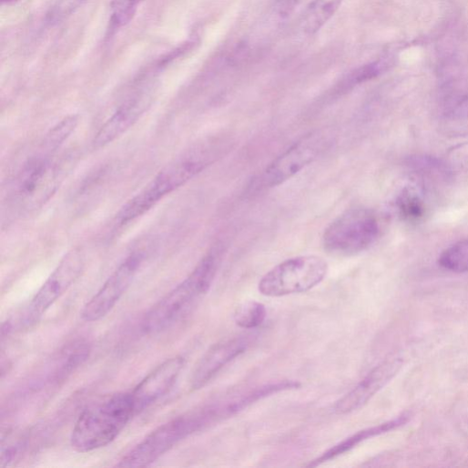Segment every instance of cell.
<instances>
[{"mask_svg":"<svg viewBox=\"0 0 468 468\" xmlns=\"http://www.w3.org/2000/svg\"><path fill=\"white\" fill-rule=\"evenodd\" d=\"M137 415L129 392L106 396L86 407L76 420L71 444L79 453H89L111 443Z\"/></svg>","mask_w":468,"mask_h":468,"instance_id":"cell-1","label":"cell"},{"mask_svg":"<svg viewBox=\"0 0 468 468\" xmlns=\"http://www.w3.org/2000/svg\"><path fill=\"white\" fill-rule=\"evenodd\" d=\"M219 147L199 148L165 167L118 211L116 223L126 226L146 214L166 196L179 188L212 164Z\"/></svg>","mask_w":468,"mask_h":468,"instance_id":"cell-2","label":"cell"},{"mask_svg":"<svg viewBox=\"0 0 468 468\" xmlns=\"http://www.w3.org/2000/svg\"><path fill=\"white\" fill-rule=\"evenodd\" d=\"M220 263L219 250L209 252L188 277L162 298L146 314L142 331L158 334L176 323L210 289Z\"/></svg>","mask_w":468,"mask_h":468,"instance_id":"cell-3","label":"cell"},{"mask_svg":"<svg viewBox=\"0 0 468 468\" xmlns=\"http://www.w3.org/2000/svg\"><path fill=\"white\" fill-rule=\"evenodd\" d=\"M63 162L44 152L30 159L12 181L8 207L16 216L41 209L55 195L66 177Z\"/></svg>","mask_w":468,"mask_h":468,"instance_id":"cell-4","label":"cell"},{"mask_svg":"<svg viewBox=\"0 0 468 468\" xmlns=\"http://www.w3.org/2000/svg\"><path fill=\"white\" fill-rule=\"evenodd\" d=\"M86 266L81 249L69 252L31 301L17 310L3 324V339L34 327L44 314L79 280Z\"/></svg>","mask_w":468,"mask_h":468,"instance_id":"cell-5","label":"cell"},{"mask_svg":"<svg viewBox=\"0 0 468 468\" xmlns=\"http://www.w3.org/2000/svg\"><path fill=\"white\" fill-rule=\"evenodd\" d=\"M216 407L178 416L158 427L117 463V467H146L180 441L219 417Z\"/></svg>","mask_w":468,"mask_h":468,"instance_id":"cell-6","label":"cell"},{"mask_svg":"<svg viewBox=\"0 0 468 468\" xmlns=\"http://www.w3.org/2000/svg\"><path fill=\"white\" fill-rule=\"evenodd\" d=\"M376 215L366 209H351L325 229L322 243L331 255L351 257L370 249L380 236Z\"/></svg>","mask_w":468,"mask_h":468,"instance_id":"cell-7","label":"cell"},{"mask_svg":"<svg viewBox=\"0 0 468 468\" xmlns=\"http://www.w3.org/2000/svg\"><path fill=\"white\" fill-rule=\"evenodd\" d=\"M328 263L320 257L304 256L288 259L267 273L259 290L266 297L280 298L307 292L326 278Z\"/></svg>","mask_w":468,"mask_h":468,"instance_id":"cell-8","label":"cell"},{"mask_svg":"<svg viewBox=\"0 0 468 468\" xmlns=\"http://www.w3.org/2000/svg\"><path fill=\"white\" fill-rule=\"evenodd\" d=\"M329 144V138L320 132L302 138L270 164L256 181L257 188H270L285 183L316 160Z\"/></svg>","mask_w":468,"mask_h":468,"instance_id":"cell-9","label":"cell"},{"mask_svg":"<svg viewBox=\"0 0 468 468\" xmlns=\"http://www.w3.org/2000/svg\"><path fill=\"white\" fill-rule=\"evenodd\" d=\"M146 253L144 249H137L119 265L84 307L81 312L84 321H98L115 308L132 285L146 259Z\"/></svg>","mask_w":468,"mask_h":468,"instance_id":"cell-10","label":"cell"},{"mask_svg":"<svg viewBox=\"0 0 468 468\" xmlns=\"http://www.w3.org/2000/svg\"><path fill=\"white\" fill-rule=\"evenodd\" d=\"M154 86L142 88L127 99L102 126L93 144L105 147L129 130L150 107L154 98Z\"/></svg>","mask_w":468,"mask_h":468,"instance_id":"cell-11","label":"cell"},{"mask_svg":"<svg viewBox=\"0 0 468 468\" xmlns=\"http://www.w3.org/2000/svg\"><path fill=\"white\" fill-rule=\"evenodd\" d=\"M185 359L177 356L165 361L148 373L130 392L138 414L167 395L176 384L183 368Z\"/></svg>","mask_w":468,"mask_h":468,"instance_id":"cell-12","label":"cell"},{"mask_svg":"<svg viewBox=\"0 0 468 468\" xmlns=\"http://www.w3.org/2000/svg\"><path fill=\"white\" fill-rule=\"evenodd\" d=\"M402 364V360L394 358L376 366L351 392L337 402L335 412L345 414L361 408L397 374Z\"/></svg>","mask_w":468,"mask_h":468,"instance_id":"cell-13","label":"cell"},{"mask_svg":"<svg viewBox=\"0 0 468 468\" xmlns=\"http://www.w3.org/2000/svg\"><path fill=\"white\" fill-rule=\"evenodd\" d=\"M251 343L248 336L224 341L211 347L197 364L192 377L191 388L204 387L222 368L247 351Z\"/></svg>","mask_w":468,"mask_h":468,"instance_id":"cell-14","label":"cell"},{"mask_svg":"<svg viewBox=\"0 0 468 468\" xmlns=\"http://www.w3.org/2000/svg\"><path fill=\"white\" fill-rule=\"evenodd\" d=\"M407 419L408 417L406 415H402L395 420L387 422L378 426L360 431L324 453L321 456L312 461L308 466H318L322 463L343 454L367 439L387 432L404 424L407 422Z\"/></svg>","mask_w":468,"mask_h":468,"instance_id":"cell-15","label":"cell"},{"mask_svg":"<svg viewBox=\"0 0 468 468\" xmlns=\"http://www.w3.org/2000/svg\"><path fill=\"white\" fill-rule=\"evenodd\" d=\"M343 0H314L308 7L302 21V29L308 36L319 33L336 15Z\"/></svg>","mask_w":468,"mask_h":468,"instance_id":"cell-16","label":"cell"},{"mask_svg":"<svg viewBox=\"0 0 468 468\" xmlns=\"http://www.w3.org/2000/svg\"><path fill=\"white\" fill-rule=\"evenodd\" d=\"M90 345L85 341H76L61 351L56 360L54 377L56 380L65 379L89 357Z\"/></svg>","mask_w":468,"mask_h":468,"instance_id":"cell-17","label":"cell"},{"mask_svg":"<svg viewBox=\"0 0 468 468\" xmlns=\"http://www.w3.org/2000/svg\"><path fill=\"white\" fill-rule=\"evenodd\" d=\"M439 127L448 137H468V94L445 113Z\"/></svg>","mask_w":468,"mask_h":468,"instance_id":"cell-18","label":"cell"},{"mask_svg":"<svg viewBox=\"0 0 468 468\" xmlns=\"http://www.w3.org/2000/svg\"><path fill=\"white\" fill-rule=\"evenodd\" d=\"M390 66L389 60L381 59L354 70L341 83L339 92H348L361 84L375 79L385 73Z\"/></svg>","mask_w":468,"mask_h":468,"instance_id":"cell-19","label":"cell"},{"mask_svg":"<svg viewBox=\"0 0 468 468\" xmlns=\"http://www.w3.org/2000/svg\"><path fill=\"white\" fill-rule=\"evenodd\" d=\"M268 311L264 304L249 300L240 304L234 311L233 319L242 329L253 330L260 327L267 319Z\"/></svg>","mask_w":468,"mask_h":468,"instance_id":"cell-20","label":"cell"},{"mask_svg":"<svg viewBox=\"0 0 468 468\" xmlns=\"http://www.w3.org/2000/svg\"><path fill=\"white\" fill-rule=\"evenodd\" d=\"M78 125V117L70 116L55 126L45 137L43 150L54 154L72 135Z\"/></svg>","mask_w":468,"mask_h":468,"instance_id":"cell-21","label":"cell"},{"mask_svg":"<svg viewBox=\"0 0 468 468\" xmlns=\"http://www.w3.org/2000/svg\"><path fill=\"white\" fill-rule=\"evenodd\" d=\"M440 266L456 273L468 272V239L446 249L439 259Z\"/></svg>","mask_w":468,"mask_h":468,"instance_id":"cell-22","label":"cell"},{"mask_svg":"<svg viewBox=\"0 0 468 468\" xmlns=\"http://www.w3.org/2000/svg\"><path fill=\"white\" fill-rule=\"evenodd\" d=\"M400 215L407 221H417L424 215V203L417 192L412 188H404L398 201Z\"/></svg>","mask_w":468,"mask_h":468,"instance_id":"cell-23","label":"cell"},{"mask_svg":"<svg viewBox=\"0 0 468 468\" xmlns=\"http://www.w3.org/2000/svg\"><path fill=\"white\" fill-rule=\"evenodd\" d=\"M142 2L143 0H113L110 6L112 28L120 29L130 24Z\"/></svg>","mask_w":468,"mask_h":468,"instance_id":"cell-24","label":"cell"},{"mask_svg":"<svg viewBox=\"0 0 468 468\" xmlns=\"http://www.w3.org/2000/svg\"><path fill=\"white\" fill-rule=\"evenodd\" d=\"M450 173L468 171V142L453 147L443 160Z\"/></svg>","mask_w":468,"mask_h":468,"instance_id":"cell-25","label":"cell"},{"mask_svg":"<svg viewBox=\"0 0 468 468\" xmlns=\"http://www.w3.org/2000/svg\"><path fill=\"white\" fill-rule=\"evenodd\" d=\"M86 0H56L47 15L48 22L57 24L73 15Z\"/></svg>","mask_w":468,"mask_h":468,"instance_id":"cell-26","label":"cell"},{"mask_svg":"<svg viewBox=\"0 0 468 468\" xmlns=\"http://www.w3.org/2000/svg\"><path fill=\"white\" fill-rule=\"evenodd\" d=\"M300 0H277V10L283 18L289 17L295 11Z\"/></svg>","mask_w":468,"mask_h":468,"instance_id":"cell-27","label":"cell"},{"mask_svg":"<svg viewBox=\"0 0 468 468\" xmlns=\"http://www.w3.org/2000/svg\"><path fill=\"white\" fill-rule=\"evenodd\" d=\"M5 5H11L19 2V0H2Z\"/></svg>","mask_w":468,"mask_h":468,"instance_id":"cell-28","label":"cell"}]
</instances>
